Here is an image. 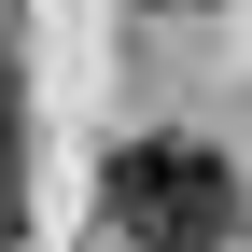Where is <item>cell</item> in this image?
Listing matches in <instances>:
<instances>
[{
    "label": "cell",
    "instance_id": "1",
    "mask_svg": "<svg viewBox=\"0 0 252 252\" xmlns=\"http://www.w3.org/2000/svg\"><path fill=\"white\" fill-rule=\"evenodd\" d=\"M98 210H112V238L126 252H224L238 238V168L210 140H126L112 168H98Z\"/></svg>",
    "mask_w": 252,
    "mask_h": 252
}]
</instances>
